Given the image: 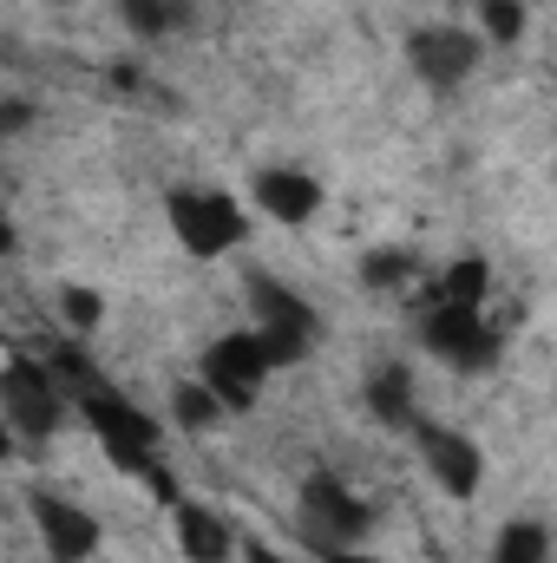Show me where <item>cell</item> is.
I'll return each mask as SVG.
<instances>
[{
    "mask_svg": "<svg viewBox=\"0 0 557 563\" xmlns=\"http://www.w3.org/2000/svg\"><path fill=\"white\" fill-rule=\"evenodd\" d=\"M407 276H414V250H374V256H361V288H374V295L407 288Z\"/></svg>",
    "mask_w": 557,
    "mask_h": 563,
    "instance_id": "obj_16",
    "label": "cell"
},
{
    "mask_svg": "<svg viewBox=\"0 0 557 563\" xmlns=\"http://www.w3.org/2000/svg\"><path fill=\"white\" fill-rule=\"evenodd\" d=\"M0 420H7L13 439H53V432L66 426V387L53 380L46 361L13 354V361L0 367Z\"/></svg>",
    "mask_w": 557,
    "mask_h": 563,
    "instance_id": "obj_3",
    "label": "cell"
},
{
    "mask_svg": "<svg viewBox=\"0 0 557 563\" xmlns=\"http://www.w3.org/2000/svg\"><path fill=\"white\" fill-rule=\"evenodd\" d=\"M545 558H551V531L538 518H512L492 538V563H545Z\"/></svg>",
    "mask_w": 557,
    "mask_h": 563,
    "instance_id": "obj_14",
    "label": "cell"
},
{
    "mask_svg": "<svg viewBox=\"0 0 557 563\" xmlns=\"http://www.w3.org/2000/svg\"><path fill=\"white\" fill-rule=\"evenodd\" d=\"M270 374H276V367H270V354H263L256 334H223V341H210V347H204V367H197V380L223 400V413L256 407V394H263Z\"/></svg>",
    "mask_w": 557,
    "mask_h": 563,
    "instance_id": "obj_6",
    "label": "cell"
},
{
    "mask_svg": "<svg viewBox=\"0 0 557 563\" xmlns=\"http://www.w3.org/2000/svg\"><path fill=\"white\" fill-rule=\"evenodd\" d=\"M479 59H485V40H479L472 26L439 20V26H414V33H407V66H414L419 86H433V92L466 86V79L479 73Z\"/></svg>",
    "mask_w": 557,
    "mask_h": 563,
    "instance_id": "obj_5",
    "label": "cell"
},
{
    "mask_svg": "<svg viewBox=\"0 0 557 563\" xmlns=\"http://www.w3.org/2000/svg\"><path fill=\"white\" fill-rule=\"evenodd\" d=\"M250 197H256L263 217H276V223H288V230H302V223L321 210V184H315L308 170H295V164L256 170V177H250Z\"/></svg>",
    "mask_w": 557,
    "mask_h": 563,
    "instance_id": "obj_10",
    "label": "cell"
},
{
    "mask_svg": "<svg viewBox=\"0 0 557 563\" xmlns=\"http://www.w3.org/2000/svg\"><path fill=\"white\" fill-rule=\"evenodd\" d=\"M171 420L184 426V432H210V426L223 420V400H217L204 380H184V387L171 394Z\"/></svg>",
    "mask_w": 557,
    "mask_h": 563,
    "instance_id": "obj_15",
    "label": "cell"
},
{
    "mask_svg": "<svg viewBox=\"0 0 557 563\" xmlns=\"http://www.w3.org/2000/svg\"><path fill=\"white\" fill-rule=\"evenodd\" d=\"M164 217H171V236L197 256V263H217L230 256L243 236H250V217L230 190H210V184H177L164 197Z\"/></svg>",
    "mask_w": 557,
    "mask_h": 563,
    "instance_id": "obj_1",
    "label": "cell"
},
{
    "mask_svg": "<svg viewBox=\"0 0 557 563\" xmlns=\"http://www.w3.org/2000/svg\"><path fill=\"white\" fill-rule=\"evenodd\" d=\"M13 459V432H7V420H0V465Z\"/></svg>",
    "mask_w": 557,
    "mask_h": 563,
    "instance_id": "obj_22",
    "label": "cell"
},
{
    "mask_svg": "<svg viewBox=\"0 0 557 563\" xmlns=\"http://www.w3.org/2000/svg\"><path fill=\"white\" fill-rule=\"evenodd\" d=\"M368 413L381 426H394V432H414L419 407H414V374L401 367V361H381L374 374H368Z\"/></svg>",
    "mask_w": 557,
    "mask_h": 563,
    "instance_id": "obj_12",
    "label": "cell"
},
{
    "mask_svg": "<svg viewBox=\"0 0 557 563\" xmlns=\"http://www.w3.org/2000/svg\"><path fill=\"white\" fill-rule=\"evenodd\" d=\"M419 341L452 374H485L499 361V347H505V334L485 321V308H452V301H433V314L419 321Z\"/></svg>",
    "mask_w": 557,
    "mask_h": 563,
    "instance_id": "obj_4",
    "label": "cell"
},
{
    "mask_svg": "<svg viewBox=\"0 0 557 563\" xmlns=\"http://www.w3.org/2000/svg\"><path fill=\"white\" fill-rule=\"evenodd\" d=\"M7 250H13V223H0V256H7Z\"/></svg>",
    "mask_w": 557,
    "mask_h": 563,
    "instance_id": "obj_23",
    "label": "cell"
},
{
    "mask_svg": "<svg viewBox=\"0 0 557 563\" xmlns=\"http://www.w3.org/2000/svg\"><path fill=\"white\" fill-rule=\"evenodd\" d=\"M485 282H492V269H485L479 256H466V263H452V269L439 276V301H452V308H479V301H485Z\"/></svg>",
    "mask_w": 557,
    "mask_h": 563,
    "instance_id": "obj_17",
    "label": "cell"
},
{
    "mask_svg": "<svg viewBox=\"0 0 557 563\" xmlns=\"http://www.w3.org/2000/svg\"><path fill=\"white\" fill-rule=\"evenodd\" d=\"M485 13V40H518L525 33V0H479Z\"/></svg>",
    "mask_w": 557,
    "mask_h": 563,
    "instance_id": "obj_19",
    "label": "cell"
},
{
    "mask_svg": "<svg viewBox=\"0 0 557 563\" xmlns=\"http://www.w3.org/2000/svg\"><path fill=\"white\" fill-rule=\"evenodd\" d=\"M26 511H33V531H40V551L46 563H92L99 558V518L59 492H26Z\"/></svg>",
    "mask_w": 557,
    "mask_h": 563,
    "instance_id": "obj_8",
    "label": "cell"
},
{
    "mask_svg": "<svg viewBox=\"0 0 557 563\" xmlns=\"http://www.w3.org/2000/svg\"><path fill=\"white\" fill-rule=\"evenodd\" d=\"M302 518H308L315 551H328V544H361V538L374 531V505L354 498L335 472H308V478H302Z\"/></svg>",
    "mask_w": 557,
    "mask_h": 563,
    "instance_id": "obj_7",
    "label": "cell"
},
{
    "mask_svg": "<svg viewBox=\"0 0 557 563\" xmlns=\"http://www.w3.org/2000/svg\"><path fill=\"white\" fill-rule=\"evenodd\" d=\"M171 525H177V551H184V563H230L237 558V538H230V525H223L210 505L171 498Z\"/></svg>",
    "mask_w": 557,
    "mask_h": 563,
    "instance_id": "obj_11",
    "label": "cell"
},
{
    "mask_svg": "<svg viewBox=\"0 0 557 563\" xmlns=\"http://www.w3.org/2000/svg\"><path fill=\"white\" fill-rule=\"evenodd\" d=\"M243 563H295V558H282L276 544H263V538H243Z\"/></svg>",
    "mask_w": 557,
    "mask_h": 563,
    "instance_id": "obj_20",
    "label": "cell"
},
{
    "mask_svg": "<svg viewBox=\"0 0 557 563\" xmlns=\"http://www.w3.org/2000/svg\"><path fill=\"white\" fill-rule=\"evenodd\" d=\"M414 439H419V459L433 472V485L446 498H479V478H485V459L466 432H446V426H426L414 420Z\"/></svg>",
    "mask_w": 557,
    "mask_h": 563,
    "instance_id": "obj_9",
    "label": "cell"
},
{
    "mask_svg": "<svg viewBox=\"0 0 557 563\" xmlns=\"http://www.w3.org/2000/svg\"><path fill=\"white\" fill-rule=\"evenodd\" d=\"M321 563H387V558H374V551H354V544H328V551H321Z\"/></svg>",
    "mask_w": 557,
    "mask_h": 563,
    "instance_id": "obj_21",
    "label": "cell"
},
{
    "mask_svg": "<svg viewBox=\"0 0 557 563\" xmlns=\"http://www.w3.org/2000/svg\"><path fill=\"white\" fill-rule=\"evenodd\" d=\"M59 314H66V328H73V334H92V328H99V314H106V301H99L92 288H66V295H59Z\"/></svg>",
    "mask_w": 557,
    "mask_h": 563,
    "instance_id": "obj_18",
    "label": "cell"
},
{
    "mask_svg": "<svg viewBox=\"0 0 557 563\" xmlns=\"http://www.w3.org/2000/svg\"><path fill=\"white\" fill-rule=\"evenodd\" d=\"M119 13L139 40H171L197 20V0H119Z\"/></svg>",
    "mask_w": 557,
    "mask_h": 563,
    "instance_id": "obj_13",
    "label": "cell"
},
{
    "mask_svg": "<svg viewBox=\"0 0 557 563\" xmlns=\"http://www.w3.org/2000/svg\"><path fill=\"white\" fill-rule=\"evenodd\" d=\"M250 314H256V341L270 354V367H295L315 341H321V314L308 295H295L288 282L276 276H250Z\"/></svg>",
    "mask_w": 557,
    "mask_h": 563,
    "instance_id": "obj_2",
    "label": "cell"
}]
</instances>
